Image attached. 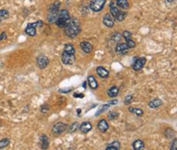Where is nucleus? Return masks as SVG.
Masks as SVG:
<instances>
[{"label": "nucleus", "mask_w": 177, "mask_h": 150, "mask_svg": "<svg viewBox=\"0 0 177 150\" xmlns=\"http://www.w3.org/2000/svg\"><path fill=\"white\" fill-rule=\"evenodd\" d=\"M64 29H65L66 34L68 37L74 38L81 32V24H80V21L77 19H75V18L70 19L69 22L67 23V25Z\"/></svg>", "instance_id": "nucleus-1"}, {"label": "nucleus", "mask_w": 177, "mask_h": 150, "mask_svg": "<svg viewBox=\"0 0 177 150\" xmlns=\"http://www.w3.org/2000/svg\"><path fill=\"white\" fill-rule=\"evenodd\" d=\"M70 20V15L66 10H61L59 12L57 20L55 21L57 26L60 29H64Z\"/></svg>", "instance_id": "nucleus-2"}, {"label": "nucleus", "mask_w": 177, "mask_h": 150, "mask_svg": "<svg viewBox=\"0 0 177 150\" xmlns=\"http://www.w3.org/2000/svg\"><path fill=\"white\" fill-rule=\"evenodd\" d=\"M42 25H43L42 20L36 21L35 23H30L27 26V28L25 29V33L29 36H35L36 34V28L37 27H42Z\"/></svg>", "instance_id": "nucleus-3"}, {"label": "nucleus", "mask_w": 177, "mask_h": 150, "mask_svg": "<svg viewBox=\"0 0 177 150\" xmlns=\"http://www.w3.org/2000/svg\"><path fill=\"white\" fill-rule=\"evenodd\" d=\"M105 4V0H92L90 2L89 7L93 12H97L104 8Z\"/></svg>", "instance_id": "nucleus-4"}, {"label": "nucleus", "mask_w": 177, "mask_h": 150, "mask_svg": "<svg viewBox=\"0 0 177 150\" xmlns=\"http://www.w3.org/2000/svg\"><path fill=\"white\" fill-rule=\"evenodd\" d=\"M68 128L67 124H65V123H62V122H59L57 124H54V126L52 127V132L56 135H60L62 133H64L66 129Z\"/></svg>", "instance_id": "nucleus-5"}, {"label": "nucleus", "mask_w": 177, "mask_h": 150, "mask_svg": "<svg viewBox=\"0 0 177 150\" xmlns=\"http://www.w3.org/2000/svg\"><path fill=\"white\" fill-rule=\"evenodd\" d=\"M61 59H62L63 64H73L75 62V57L74 54H69V53L63 51Z\"/></svg>", "instance_id": "nucleus-6"}, {"label": "nucleus", "mask_w": 177, "mask_h": 150, "mask_svg": "<svg viewBox=\"0 0 177 150\" xmlns=\"http://www.w3.org/2000/svg\"><path fill=\"white\" fill-rule=\"evenodd\" d=\"M146 63V59L145 58H139V59H135V61L132 64V68L135 71H140L143 69Z\"/></svg>", "instance_id": "nucleus-7"}, {"label": "nucleus", "mask_w": 177, "mask_h": 150, "mask_svg": "<svg viewBox=\"0 0 177 150\" xmlns=\"http://www.w3.org/2000/svg\"><path fill=\"white\" fill-rule=\"evenodd\" d=\"M49 145H50V141L48 137L45 134L41 135V137L39 138V146L43 150H46L49 149Z\"/></svg>", "instance_id": "nucleus-8"}, {"label": "nucleus", "mask_w": 177, "mask_h": 150, "mask_svg": "<svg viewBox=\"0 0 177 150\" xmlns=\"http://www.w3.org/2000/svg\"><path fill=\"white\" fill-rule=\"evenodd\" d=\"M49 63H50V60L44 55H40L37 58V64H38L39 68H41V69L46 68V66L49 64Z\"/></svg>", "instance_id": "nucleus-9"}, {"label": "nucleus", "mask_w": 177, "mask_h": 150, "mask_svg": "<svg viewBox=\"0 0 177 150\" xmlns=\"http://www.w3.org/2000/svg\"><path fill=\"white\" fill-rule=\"evenodd\" d=\"M103 23L105 24V26H106L107 28H113L114 25V21L113 19V16L110 13H107L105 15V17L103 18Z\"/></svg>", "instance_id": "nucleus-10"}, {"label": "nucleus", "mask_w": 177, "mask_h": 150, "mask_svg": "<svg viewBox=\"0 0 177 150\" xmlns=\"http://www.w3.org/2000/svg\"><path fill=\"white\" fill-rule=\"evenodd\" d=\"M97 128L100 132H105L109 129V124L105 119H101L97 123Z\"/></svg>", "instance_id": "nucleus-11"}, {"label": "nucleus", "mask_w": 177, "mask_h": 150, "mask_svg": "<svg viewBox=\"0 0 177 150\" xmlns=\"http://www.w3.org/2000/svg\"><path fill=\"white\" fill-rule=\"evenodd\" d=\"M91 130H92V124L89 122L85 121V122L82 123V124L80 125V131L83 133H88Z\"/></svg>", "instance_id": "nucleus-12"}, {"label": "nucleus", "mask_w": 177, "mask_h": 150, "mask_svg": "<svg viewBox=\"0 0 177 150\" xmlns=\"http://www.w3.org/2000/svg\"><path fill=\"white\" fill-rule=\"evenodd\" d=\"M81 49L85 52V53H91L93 50V46L91 45V43H89L88 42H83L80 44Z\"/></svg>", "instance_id": "nucleus-13"}, {"label": "nucleus", "mask_w": 177, "mask_h": 150, "mask_svg": "<svg viewBox=\"0 0 177 150\" xmlns=\"http://www.w3.org/2000/svg\"><path fill=\"white\" fill-rule=\"evenodd\" d=\"M97 74L100 78L106 79V78H108V76H109V72H108L105 68H104V67H102V66H99V67L97 68Z\"/></svg>", "instance_id": "nucleus-14"}, {"label": "nucleus", "mask_w": 177, "mask_h": 150, "mask_svg": "<svg viewBox=\"0 0 177 150\" xmlns=\"http://www.w3.org/2000/svg\"><path fill=\"white\" fill-rule=\"evenodd\" d=\"M128 47L127 45V43H119L118 45L115 48V51L118 53H121V54H125L128 51Z\"/></svg>", "instance_id": "nucleus-15"}, {"label": "nucleus", "mask_w": 177, "mask_h": 150, "mask_svg": "<svg viewBox=\"0 0 177 150\" xmlns=\"http://www.w3.org/2000/svg\"><path fill=\"white\" fill-rule=\"evenodd\" d=\"M133 149L134 150H144L145 149V142L142 140H136L133 142Z\"/></svg>", "instance_id": "nucleus-16"}, {"label": "nucleus", "mask_w": 177, "mask_h": 150, "mask_svg": "<svg viewBox=\"0 0 177 150\" xmlns=\"http://www.w3.org/2000/svg\"><path fill=\"white\" fill-rule=\"evenodd\" d=\"M88 86L90 87V89H92L95 90L98 88L97 81V80H96L92 75H90V76H88Z\"/></svg>", "instance_id": "nucleus-17"}, {"label": "nucleus", "mask_w": 177, "mask_h": 150, "mask_svg": "<svg viewBox=\"0 0 177 150\" xmlns=\"http://www.w3.org/2000/svg\"><path fill=\"white\" fill-rule=\"evenodd\" d=\"M110 12H111V15L113 16V17H116L117 15L119 14V12H120L119 10L118 9V7H117V5L114 4V2H111V4H110Z\"/></svg>", "instance_id": "nucleus-18"}, {"label": "nucleus", "mask_w": 177, "mask_h": 150, "mask_svg": "<svg viewBox=\"0 0 177 150\" xmlns=\"http://www.w3.org/2000/svg\"><path fill=\"white\" fill-rule=\"evenodd\" d=\"M161 105H162V101L160 99H154L153 101L150 102V103H149V107L151 108V109L159 108Z\"/></svg>", "instance_id": "nucleus-19"}, {"label": "nucleus", "mask_w": 177, "mask_h": 150, "mask_svg": "<svg viewBox=\"0 0 177 150\" xmlns=\"http://www.w3.org/2000/svg\"><path fill=\"white\" fill-rule=\"evenodd\" d=\"M119 94V88H117L116 86H113L110 89L107 91V94H108V96L109 97H112V98H114V97H115V96H117V94Z\"/></svg>", "instance_id": "nucleus-20"}, {"label": "nucleus", "mask_w": 177, "mask_h": 150, "mask_svg": "<svg viewBox=\"0 0 177 150\" xmlns=\"http://www.w3.org/2000/svg\"><path fill=\"white\" fill-rule=\"evenodd\" d=\"M116 5L122 9H128L129 8V3L128 0H116Z\"/></svg>", "instance_id": "nucleus-21"}, {"label": "nucleus", "mask_w": 177, "mask_h": 150, "mask_svg": "<svg viewBox=\"0 0 177 150\" xmlns=\"http://www.w3.org/2000/svg\"><path fill=\"white\" fill-rule=\"evenodd\" d=\"M9 16H10V13L7 10H5V9L0 10V22L7 20L9 18Z\"/></svg>", "instance_id": "nucleus-22"}, {"label": "nucleus", "mask_w": 177, "mask_h": 150, "mask_svg": "<svg viewBox=\"0 0 177 150\" xmlns=\"http://www.w3.org/2000/svg\"><path fill=\"white\" fill-rule=\"evenodd\" d=\"M120 149V144L119 141H114L111 144H109L107 146V148L105 149V150H119Z\"/></svg>", "instance_id": "nucleus-23"}, {"label": "nucleus", "mask_w": 177, "mask_h": 150, "mask_svg": "<svg viewBox=\"0 0 177 150\" xmlns=\"http://www.w3.org/2000/svg\"><path fill=\"white\" fill-rule=\"evenodd\" d=\"M64 51H65V52H66V53L74 54V53H75V49H74V47L72 44L68 43V44H66V45H65Z\"/></svg>", "instance_id": "nucleus-24"}, {"label": "nucleus", "mask_w": 177, "mask_h": 150, "mask_svg": "<svg viewBox=\"0 0 177 150\" xmlns=\"http://www.w3.org/2000/svg\"><path fill=\"white\" fill-rule=\"evenodd\" d=\"M128 110H129V112L134 113V114H136V116H138V117H142V116L144 115V111H143L141 109L134 108V107H130Z\"/></svg>", "instance_id": "nucleus-25"}, {"label": "nucleus", "mask_w": 177, "mask_h": 150, "mask_svg": "<svg viewBox=\"0 0 177 150\" xmlns=\"http://www.w3.org/2000/svg\"><path fill=\"white\" fill-rule=\"evenodd\" d=\"M110 106H111V105H110L109 103H107V104H104V105H102V106L100 107V109H99V110H97V111L96 112V114H95V116H96V117H97V116H99V115H100L101 113H103V112H105V110H108V109L110 108Z\"/></svg>", "instance_id": "nucleus-26"}, {"label": "nucleus", "mask_w": 177, "mask_h": 150, "mask_svg": "<svg viewBox=\"0 0 177 150\" xmlns=\"http://www.w3.org/2000/svg\"><path fill=\"white\" fill-rule=\"evenodd\" d=\"M10 142L11 141H10V140L8 138H4V139L1 140H0V149H3L6 148L7 146H9Z\"/></svg>", "instance_id": "nucleus-27"}, {"label": "nucleus", "mask_w": 177, "mask_h": 150, "mask_svg": "<svg viewBox=\"0 0 177 150\" xmlns=\"http://www.w3.org/2000/svg\"><path fill=\"white\" fill-rule=\"evenodd\" d=\"M165 135H166V137H167V138H168V139H172V138L174 137V135H175V131H174V130H172V129H170V128H168V129H167V130H166Z\"/></svg>", "instance_id": "nucleus-28"}, {"label": "nucleus", "mask_w": 177, "mask_h": 150, "mask_svg": "<svg viewBox=\"0 0 177 150\" xmlns=\"http://www.w3.org/2000/svg\"><path fill=\"white\" fill-rule=\"evenodd\" d=\"M126 16H127V13L126 12H119V14L114 18L116 20H118V21H122L125 18H126Z\"/></svg>", "instance_id": "nucleus-29"}, {"label": "nucleus", "mask_w": 177, "mask_h": 150, "mask_svg": "<svg viewBox=\"0 0 177 150\" xmlns=\"http://www.w3.org/2000/svg\"><path fill=\"white\" fill-rule=\"evenodd\" d=\"M119 113L115 112V111H110V113L108 114V119L110 120H114L118 119Z\"/></svg>", "instance_id": "nucleus-30"}, {"label": "nucleus", "mask_w": 177, "mask_h": 150, "mask_svg": "<svg viewBox=\"0 0 177 150\" xmlns=\"http://www.w3.org/2000/svg\"><path fill=\"white\" fill-rule=\"evenodd\" d=\"M78 126H79V123L78 122H75V123H73L71 125H70V128H69V131L71 132H75L76 130H77V128H78Z\"/></svg>", "instance_id": "nucleus-31"}, {"label": "nucleus", "mask_w": 177, "mask_h": 150, "mask_svg": "<svg viewBox=\"0 0 177 150\" xmlns=\"http://www.w3.org/2000/svg\"><path fill=\"white\" fill-rule=\"evenodd\" d=\"M132 99H133V94H128V95H127V96L125 97V99H124V103H125L126 105L130 104Z\"/></svg>", "instance_id": "nucleus-32"}, {"label": "nucleus", "mask_w": 177, "mask_h": 150, "mask_svg": "<svg viewBox=\"0 0 177 150\" xmlns=\"http://www.w3.org/2000/svg\"><path fill=\"white\" fill-rule=\"evenodd\" d=\"M126 43L128 47V49H132L136 46V42L132 40V39H129V40H127L126 41Z\"/></svg>", "instance_id": "nucleus-33"}, {"label": "nucleus", "mask_w": 177, "mask_h": 150, "mask_svg": "<svg viewBox=\"0 0 177 150\" xmlns=\"http://www.w3.org/2000/svg\"><path fill=\"white\" fill-rule=\"evenodd\" d=\"M123 36L126 39V41L127 40H129V39H132V34L129 31H128V30H126V31L123 32Z\"/></svg>", "instance_id": "nucleus-34"}, {"label": "nucleus", "mask_w": 177, "mask_h": 150, "mask_svg": "<svg viewBox=\"0 0 177 150\" xmlns=\"http://www.w3.org/2000/svg\"><path fill=\"white\" fill-rule=\"evenodd\" d=\"M170 150H177V140L175 139L173 140V142L171 143V146H170Z\"/></svg>", "instance_id": "nucleus-35"}, {"label": "nucleus", "mask_w": 177, "mask_h": 150, "mask_svg": "<svg viewBox=\"0 0 177 150\" xmlns=\"http://www.w3.org/2000/svg\"><path fill=\"white\" fill-rule=\"evenodd\" d=\"M49 109H50L49 105L44 104V105H43V106H42V108H41V111H42L43 113H45V112H48V111H49Z\"/></svg>", "instance_id": "nucleus-36"}, {"label": "nucleus", "mask_w": 177, "mask_h": 150, "mask_svg": "<svg viewBox=\"0 0 177 150\" xmlns=\"http://www.w3.org/2000/svg\"><path fill=\"white\" fill-rule=\"evenodd\" d=\"M7 39V35L4 32H2L0 34V42H2L3 40H6Z\"/></svg>", "instance_id": "nucleus-37"}, {"label": "nucleus", "mask_w": 177, "mask_h": 150, "mask_svg": "<svg viewBox=\"0 0 177 150\" xmlns=\"http://www.w3.org/2000/svg\"><path fill=\"white\" fill-rule=\"evenodd\" d=\"M74 97H76V98H83V97H84V94H83L74 93Z\"/></svg>", "instance_id": "nucleus-38"}, {"label": "nucleus", "mask_w": 177, "mask_h": 150, "mask_svg": "<svg viewBox=\"0 0 177 150\" xmlns=\"http://www.w3.org/2000/svg\"><path fill=\"white\" fill-rule=\"evenodd\" d=\"M71 91H72V88L68 89L67 90H63V89L59 90V92H60V93H69V92H71Z\"/></svg>", "instance_id": "nucleus-39"}, {"label": "nucleus", "mask_w": 177, "mask_h": 150, "mask_svg": "<svg viewBox=\"0 0 177 150\" xmlns=\"http://www.w3.org/2000/svg\"><path fill=\"white\" fill-rule=\"evenodd\" d=\"M114 41H119V40H120V35H119V34H117V35L115 34V36L114 37Z\"/></svg>", "instance_id": "nucleus-40"}, {"label": "nucleus", "mask_w": 177, "mask_h": 150, "mask_svg": "<svg viewBox=\"0 0 177 150\" xmlns=\"http://www.w3.org/2000/svg\"><path fill=\"white\" fill-rule=\"evenodd\" d=\"M116 103H118V100H114V101L109 102V104H110V105H114V104H116Z\"/></svg>", "instance_id": "nucleus-41"}, {"label": "nucleus", "mask_w": 177, "mask_h": 150, "mask_svg": "<svg viewBox=\"0 0 177 150\" xmlns=\"http://www.w3.org/2000/svg\"><path fill=\"white\" fill-rule=\"evenodd\" d=\"M80 112H81V110H80V109H78V110H77V113H78V115H80Z\"/></svg>", "instance_id": "nucleus-42"}, {"label": "nucleus", "mask_w": 177, "mask_h": 150, "mask_svg": "<svg viewBox=\"0 0 177 150\" xmlns=\"http://www.w3.org/2000/svg\"><path fill=\"white\" fill-rule=\"evenodd\" d=\"M167 1L168 3H171V2H174L175 0H167Z\"/></svg>", "instance_id": "nucleus-43"}, {"label": "nucleus", "mask_w": 177, "mask_h": 150, "mask_svg": "<svg viewBox=\"0 0 177 150\" xmlns=\"http://www.w3.org/2000/svg\"><path fill=\"white\" fill-rule=\"evenodd\" d=\"M83 88H84V89L86 88V82H84V83H83Z\"/></svg>", "instance_id": "nucleus-44"}]
</instances>
